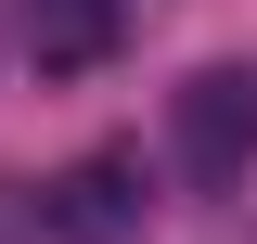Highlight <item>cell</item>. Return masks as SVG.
Segmentation results:
<instances>
[{
  "label": "cell",
  "mask_w": 257,
  "mask_h": 244,
  "mask_svg": "<svg viewBox=\"0 0 257 244\" xmlns=\"http://www.w3.org/2000/svg\"><path fill=\"white\" fill-rule=\"evenodd\" d=\"M167 142H180V167L206 193L244 180L257 167V64H193L180 90H167Z\"/></svg>",
  "instance_id": "1"
},
{
  "label": "cell",
  "mask_w": 257,
  "mask_h": 244,
  "mask_svg": "<svg viewBox=\"0 0 257 244\" xmlns=\"http://www.w3.org/2000/svg\"><path fill=\"white\" fill-rule=\"evenodd\" d=\"M13 39H26L39 77H90V64H116L128 0H13Z\"/></svg>",
  "instance_id": "3"
},
{
  "label": "cell",
  "mask_w": 257,
  "mask_h": 244,
  "mask_svg": "<svg viewBox=\"0 0 257 244\" xmlns=\"http://www.w3.org/2000/svg\"><path fill=\"white\" fill-rule=\"evenodd\" d=\"M142 206H155L142 154H128V142H103V154H77V167L39 193V231H52V244H128V231H142Z\"/></svg>",
  "instance_id": "2"
}]
</instances>
